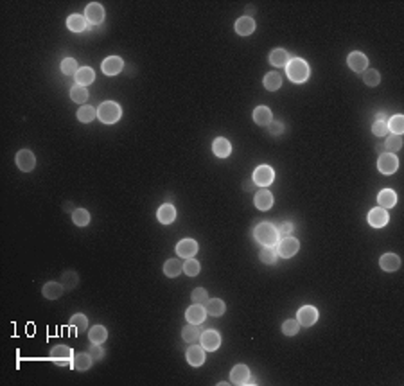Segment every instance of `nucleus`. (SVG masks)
<instances>
[{
  "label": "nucleus",
  "instance_id": "nucleus-1",
  "mask_svg": "<svg viewBox=\"0 0 404 386\" xmlns=\"http://www.w3.org/2000/svg\"><path fill=\"white\" fill-rule=\"evenodd\" d=\"M286 72L293 83H305L309 79V65L300 58L290 59V63L286 65Z\"/></svg>",
  "mask_w": 404,
  "mask_h": 386
},
{
  "label": "nucleus",
  "instance_id": "nucleus-2",
  "mask_svg": "<svg viewBox=\"0 0 404 386\" xmlns=\"http://www.w3.org/2000/svg\"><path fill=\"white\" fill-rule=\"evenodd\" d=\"M254 236L255 241L261 243L262 246H277V243L280 241L277 228L271 223H261V225H257L254 230Z\"/></svg>",
  "mask_w": 404,
  "mask_h": 386
},
{
  "label": "nucleus",
  "instance_id": "nucleus-3",
  "mask_svg": "<svg viewBox=\"0 0 404 386\" xmlns=\"http://www.w3.org/2000/svg\"><path fill=\"white\" fill-rule=\"evenodd\" d=\"M120 115H123V108L113 101H106L97 108V117L104 124H115L120 119Z\"/></svg>",
  "mask_w": 404,
  "mask_h": 386
},
{
  "label": "nucleus",
  "instance_id": "nucleus-4",
  "mask_svg": "<svg viewBox=\"0 0 404 386\" xmlns=\"http://www.w3.org/2000/svg\"><path fill=\"white\" fill-rule=\"evenodd\" d=\"M298 250H300V243H298V239H295L291 236L282 237L277 243V253L282 259H291V257L297 255Z\"/></svg>",
  "mask_w": 404,
  "mask_h": 386
},
{
  "label": "nucleus",
  "instance_id": "nucleus-5",
  "mask_svg": "<svg viewBox=\"0 0 404 386\" xmlns=\"http://www.w3.org/2000/svg\"><path fill=\"white\" fill-rule=\"evenodd\" d=\"M15 162H16V167L20 171H24V173H31L36 167V158L31 149H20L16 153Z\"/></svg>",
  "mask_w": 404,
  "mask_h": 386
},
{
  "label": "nucleus",
  "instance_id": "nucleus-6",
  "mask_svg": "<svg viewBox=\"0 0 404 386\" xmlns=\"http://www.w3.org/2000/svg\"><path fill=\"white\" fill-rule=\"evenodd\" d=\"M377 169L383 174H393L399 169V158L393 153H383L377 160Z\"/></svg>",
  "mask_w": 404,
  "mask_h": 386
},
{
  "label": "nucleus",
  "instance_id": "nucleus-7",
  "mask_svg": "<svg viewBox=\"0 0 404 386\" xmlns=\"http://www.w3.org/2000/svg\"><path fill=\"white\" fill-rule=\"evenodd\" d=\"M275 180V171L269 166H259L254 171V183L259 187H268L271 185Z\"/></svg>",
  "mask_w": 404,
  "mask_h": 386
},
{
  "label": "nucleus",
  "instance_id": "nucleus-8",
  "mask_svg": "<svg viewBox=\"0 0 404 386\" xmlns=\"http://www.w3.org/2000/svg\"><path fill=\"white\" fill-rule=\"evenodd\" d=\"M104 16H106V13H104V8L99 2H92V4H88L87 8H85V18H87V22H90V24H94V25L103 24Z\"/></svg>",
  "mask_w": 404,
  "mask_h": 386
},
{
  "label": "nucleus",
  "instance_id": "nucleus-9",
  "mask_svg": "<svg viewBox=\"0 0 404 386\" xmlns=\"http://www.w3.org/2000/svg\"><path fill=\"white\" fill-rule=\"evenodd\" d=\"M297 320L304 327H311V325H314L318 322V309L313 307V305H302L298 309Z\"/></svg>",
  "mask_w": 404,
  "mask_h": 386
},
{
  "label": "nucleus",
  "instance_id": "nucleus-10",
  "mask_svg": "<svg viewBox=\"0 0 404 386\" xmlns=\"http://www.w3.org/2000/svg\"><path fill=\"white\" fill-rule=\"evenodd\" d=\"M347 65H349L354 72L361 74V72H365L367 68H369V58H367L363 52L354 51V52H350V54L347 56Z\"/></svg>",
  "mask_w": 404,
  "mask_h": 386
},
{
  "label": "nucleus",
  "instance_id": "nucleus-11",
  "mask_svg": "<svg viewBox=\"0 0 404 386\" xmlns=\"http://www.w3.org/2000/svg\"><path fill=\"white\" fill-rule=\"evenodd\" d=\"M185 359L190 367H194V368L201 367L203 363H205V349H203L201 345H192V347L187 349Z\"/></svg>",
  "mask_w": 404,
  "mask_h": 386
},
{
  "label": "nucleus",
  "instance_id": "nucleus-12",
  "mask_svg": "<svg viewBox=\"0 0 404 386\" xmlns=\"http://www.w3.org/2000/svg\"><path fill=\"white\" fill-rule=\"evenodd\" d=\"M199 341H201V347L205 351H218L219 345H221V336L218 331H205L199 336Z\"/></svg>",
  "mask_w": 404,
  "mask_h": 386
},
{
  "label": "nucleus",
  "instance_id": "nucleus-13",
  "mask_svg": "<svg viewBox=\"0 0 404 386\" xmlns=\"http://www.w3.org/2000/svg\"><path fill=\"white\" fill-rule=\"evenodd\" d=\"M101 68H103V74L117 75L124 68V61H123V58H119V56H108V58L103 61V65H101Z\"/></svg>",
  "mask_w": 404,
  "mask_h": 386
},
{
  "label": "nucleus",
  "instance_id": "nucleus-14",
  "mask_svg": "<svg viewBox=\"0 0 404 386\" xmlns=\"http://www.w3.org/2000/svg\"><path fill=\"white\" fill-rule=\"evenodd\" d=\"M176 253L183 259H192L198 253V243L194 239H182L176 245Z\"/></svg>",
  "mask_w": 404,
  "mask_h": 386
},
{
  "label": "nucleus",
  "instance_id": "nucleus-15",
  "mask_svg": "<svg viewBox=\"0 0 404 386\" xmlns=\"http://www.w3.org/2000/svg\"><path fill=\"white\" fill-rule=\"evenodd\" d=\"M388 223V210L376 207L369 212V225L374 228H383L384 225Z\"/></svg>",
  "mask_w": 404,
  "mask_h": 386
},
{
  "label": "nucleus",
  "instance_id": "nucleus-16",
  "mask_svg": "<svg viewBox=\"0 0 404 386\" xmlns=\"http://www.w3.org/2000/svg\"><path fill=\"white\" fill-rule=\"evenodd\" d=\"M250 379V368L246 365H235L230 372V382L232 384H237V386H245Z\"/></svg>",
  "mask_w": 404,
  "mask_h": 386
},
{
  "label": "nucleus",
  "instance_id": "nucleus-17",
  "mask_svg": "<svg viewBox=\"0 0 404 386\" xmlns=\"http://www.w3.org/2000/svg\"><path fill=\"white\" fill-rule=\"evenodd\" d=\"M185 318H187V323H194V325L203 323V322H205V318H207L205 305H198V303L190 305V307L185 311Z\"/></svg>",
  "mask_w": 404,
  "mask_h": 386
},
{
  "label": "nucleus",
  "instance_id": "nucleus-18",
  "mask_svg": "<svg viewBox=\"0 0 404 386\" xmlns=\"http://www.w3.org/2000/svg\"><path fill=\"white\" fill-rule=\"evenodd\" d=\"M51 359L56 361L58 365H65L68 359H72V351L67 345H56L51 351Z\"/></svg>",
  "mask_w": 404,
  "mask_h": 386
},
{
  "label": "nucleus",
  "instance_id": "nucleus-19",
  "mask_svg": "<svg viewBox=\"0 0 404 386\" xmlns=\"http://www.w3.org/2000/svg\"><path fill=\"white\" fill-rule=\"evenodd\" d=\"M65 288L61 282H54V280H51V282H47L44 286V289H42V293H44V296L47 300H58L61 295H63Z\"/></svg>",
  "mask_w": 404,
  "mask_h": 386
},
{
  "label": "nucleus",
  "instance_id": "nucleus-20",
  "mask_svg": "<svg viewBox=\"0 0 404 386\" xmlns=\"http://www.w3.org/2000/svg\"><path fill=\"white\" fill-rule=\"evenodd\" d=\"M254 31H255V22L252 16H241L235 22V32L239 36H250Z\"/></svg>",
  "mask_w": 404,
  "mask_h": 386
},
{
  "label": "nucleus",
  "instance_id": "nucleus-21",
  "mask_svg": "<svg viewBox=\"0 0 404 386\" xmlns=\"http://www.w3.org/2000/svg\"><path fill=\"white\" fill-rule=\"evenodd\" d=\"M254 203L259 210H269L271 209V205H273V194L266 189H261L257 194H255Z\"/></svg>",
  "mask_w": 404,
  "mask_h": 386
},
{
  "label": "nucleus",
  "instance_id": "nucleus-22",
  "mask_svg": "<svg viewBox=\"0 0 404 386\" xmlns=\"http://www.w3.org/2000/svg\"><path fill=\"white\" fill-rule=\"evenodd\" d=\"M377 203H379L381 209H392L397 203V194L392 189H384L377 194Z\"/></svg>",
  "mask_w": 404,
  "mask_h": 386
},
{
  "label": "nucleus",
  "instance_id": "nucleus-23",
  "mask_svg": "<svg viewBox=\"0 0 404 386\" xmlns=\"http://www.w3.org/2000/svg\"><path fill=\"white\" fill-rule=\"evenodd\" d=\"M379 266L384 272H397L400 268V259L395 253H384L379 259Z\"/></svg>",
  "mask_w": 404,
  "mask_h": 386
},
{
  "label": "nucleus",
  "instance_id": "nucleus-24",
  "mask_svg": "<svg viewBox=\"0 0 404 386\" xmlns=\"http://www.w3.org/2000/svg\"><path fill=\"white\" fill-rule=\"evenodd\" d=\"M156 217H158V221L162 225H171V223L176 219V209L171 205V203H166V205H162L158 209Z\"/></svg>",
  "mask_w": 404,
  "mask_h": 386
},
{
  "label": "nucleus",
  "instance_id": "nucleus-25",
  "mask_svg": "<svg viewBox=\"0 0 404 386\" xmlns=\"http://www.w3.org/2000/svg\"><path fill=\"white\" fill-rule=\"evenodd\" d=\"M254 121L259 126H268L271 121H273V113L268 106H257L254 110Z\"/></svg>",
  "mask_w": 404,
  "mask_h": 386
},
{
  "label": "nucleus",
  "instance_id": "nucleus-26",
  "mask_svg": "<svg viewBox=\"0 0 404 386\" xmlns=\"http://www.w3.org/2000/svg\"><path fill=\"white\" fill-rule=\"evenodd\" d=\"M205 311H207V315L216 316V318H218V316L225 315L226 305L221 298H209V302L205 303Z\"/></svg>",
  "mask_w": 404,
  "mask_h": 386
},
{
  "label": "nucleus",
  "instance_id": "nucleus-27",
  "mask_svg": "<svg viewBox=\"0 0 404 386\" xmlns=\"http://www.w3.org/2000/svg\"><path fill=\"white\" fill-rule=\"evenodd\" d=\"M92 363H94V359L90 358V354H83V352H81V354H75L74 358L70 359V367L79 372H85L92 367Z\"/></svg>",
  "mask_w": 404,
  "mask_h": 386
},
{
  "label": "nucleus",
  "instance_id": "nucleus-28",
  "mask_svg": "<svg viewBox=\"0 0 404 386\" xmlns=\"http://www.w3.org/2000/svg\"><path fill=\"white\" fill-rule=\"evenodd\" d=\"M212 151H214V155L218 158H226L232 153V144H230L226 138L219 137V138H216L214 144H212Z\"/></svg>",
  "mask_w": 404,
  "mask_h": 386
},
{
  "label": "nucleus",
  "instance_id": "nucleus-29",
  "mask_svg": "<svg viewBox=\"0 0 404 386\" xmlns=\"http://www.w3.org/2000/svg\"><path fill=\"white\" fill-rule=\"evenodd\" d=\"M74 78H75V83L77 85L88 87V85L94 83L95 72H94V68H90V67H79V70H77V74H75Z\"/></svg>",
  "mask_w": 404,
  "mask_h": 386
},
{
  "label": "nucleus",
  "instance_id": "nucleus-30",
  "mask_svg": "<svg viewBox=\"0 0 404 386\" xmlns=\"http://www.w3.org/2000/svg\"><path fill=\"white\" fill-rule=\"evenodd\" d=\"M269 61L275 67H286V65L290 63V54L284 49H273L271 54H269Z\"/></svg>",
  "mask_w": 404,
  "mask_h": 386
},
{
  "label": "nucleus",
  "instance_id": "nucleus-31",
  "mask_svg": "<svg viewBox=\"0 0 404 386\" xmlns=\"http://www.w3.org/2000/svg\"><path fill=\"white\" fill-rule=\"evenodd\" d=\"M182 272H183V264L180 262L178 259H169L164 264V273H166V277H169V279H176Z\"/></svg>",
  "mask_w": 404,
  "mask_h": 386
},
{
  "label": "nucleus",
  "instance_id": "nucleus-32",
  "mask_svg": "<svg viewBox=\"0 0 404 386\" xmlns=\"http://www.w3.org/2000/svg\"><path fill=\"white\" fill-rule=\"evenodd\" d=\"M67 27L72 32H83L87 29V18L81 15H70L67 18Z\"/></svg>",
  "mask_w": 404,
  "mask_h": 386
},
{
  "label": "nucleus",
  "instance_id": "nucleus-33",
  "mask_svg": "<svg viewBox=\"0 0 404 386\" xmlns=\"http://www.w3.org/2000/svg\"><path fill=\"white\" fill-rule=\"evenodd\" d=\"M88 88L83 87V85H74V87L70 88V99L74 101V103L77 104H83L88 101Z\"/></svg>",
  "mask_w": 404,
  "mask_h": 386
},
{
  "label": "nucleus",
  "instance_id": "nucleus-34",
  "mask_svg": "<svg viewBox=\"0 0 404 386\" xmlns=\"http://www.w3.org/2000/svg\"><path fill=\"white\" fill-rule=\"evenodd\" d=\"M108 338V331L103 327V325H94V327L88 331V339H90L92 343H99V345H103L104 341H106Z\"/></svg>",
  "mask_w": 404,
  "mask_h": 386
},
{
  "label": "nucleus",
  "instance_id": "nucleus-35",
  "mask_svg": "<svg viewBox=\"0 0 404 386\" xmlns=\"http://www.w3.org/2000/svg\"><path fill=\"white\" fill-rule=\"evenodd\" d=\"M199 336H201V332H199L198 325H194V323H187L185 327L182 329V338L187 343H196L199 339Z\"/></svg>",
  "mask_w": 404,
  "mask_h": 386
},
{
  "label": "nucleus",
  "instance_id": "nucleus-36",
  "mask_svg": "<svg viewBox=\"0 0 404 386\" xmlns=\"http://www.w3.org/2000/svg\"><path fill=\"white\" fill-rule=\"evenodd\" d=\"M262 83H264L266 90L275 92L282 87V78H280V74H277V72H269V74L264 75V81H262Z\"/></svg>",
  "mask_w": 404,
  "mask_h": 386
},
{
  "label": "nucleus",
  "instance_id": "nucleus-37",
  "mask_svg": "<svg viewBox=\"0 0 404 386\" xmlns=\"http://www.w3.org/2000/svg\"><path fill=\"white\" fill-rule=\"evenodd\" d=\"M72 223L75 226H87L90 225V212L85 209H75L72 212Z\"/></svg>",
  "mask_w": 404,
  "mask_h": 386
},
{
  "label": "nucleus",
  "instance_id": "nucleus-38",
  "mask_svg": "<svg viewBox=\"0 0 404 386\" xmlns=\"http://www.w3.org/2000/svg\"><path fill=\"white\" fill-rule=\"evenodd\" d=\"M97 117V108H92V106H81L77 110V119H79V123H92L94 119Z\"/></svg>",
  "mask_w": 404,
  "mask_h": 386
},
{
  "label": "nucleus",
  "instance_id": "nucleus-39",
  "mask_svg": "<svg viewBox=\"0 0 404 386\" xmlns=\"http://www.w3.org/2000/svg\"><path fill=\"white\" fill-rule=\"evenodd\" d=\"M277 246H264L261 250V253H259V257H261V260L264 264H275L277 262Z\"/></svg>",
  "mask_w": 404,
  "mask_h": 386
},
{
  "label": "nucleus",
  "instance_id": "nucleus-40",
  "mask_svg": "<svg viewBox=\"0 0 404 386\" xmlns=\"http://www.w3.org/2000/svg\"><path fill=\"white\" fill-rule=\"evenodd\" d=\"M388 124V130L392 131L393 135H402L404 133V117L402 115H393L390 121H386Z\"/></svg>",
  "mask_w": 404,
  "mask_h": 386
},
{
  "label": "nucleus",
  "instance_id": "nucleus-41",
  "mask_svg": "<svg viewBox=\"0 0 404 386\" xmlns=\"http://www.w3.org/2000/svg\"><path fill=\"white\" fill-rule=\"evenodd\" d=\"M72 325V327L75 329L77 332H87L88 331V318L85 315H74L70 318V322H68Z\"/></svg>",
  "mask_w": 404,
  "mask_h": 386
},
{
  "label": "nucleus",
  "instance_id": "nucleus-42",
  "mask_svg": "<svg viewBox=\"0 0 404 386\" xmlns=\"http://www.w3.org/2000/svg\"><path fill=\"white\" fill-rule=\"evenodd\" d=\"M363 81L367 87H377L381 83V75L376 68H367L363 72Z\"/></svg>",
  "mask_w": 404,
  "mask_h": 386
},
{
  "label": "nucleus",
  "instance_id": "nucleus-43",
  "mask_svg": "<svg viewBox=\"0 0 404 386\" xmlns=\"http://www.w3.org/2000/svg\"><path fill=\"white\" fill-rule=\"evenodd\" d=\"M77 70H79V67H77V61L74 58H65L61 61V72L65 75H75Z\"/></svg>",
  "mask_w": 404,
  "mask_h": 386
},
{
  "label": "nucleus",
  "instance_id": "nucleus-44",
  "mask_svg": "<svg viewBox=\"0 0 404 386\" xmlns=\"http://www.w3.org/2000/svg\"><path fill=\"white\" fill-rule=\"evenodd\" d=\"M372 133L376 137H386L388 133V124H386V119H376L372 124Z\"/></svg>",
  "mask_w": 404,
  "mask_h": 386
},
{
  "label": "nucleus",
  "instance_id": "nucleus-45",
  "mask_svg": "<svg viewBox=\"0 0 404 386\" xmlns=\"http://www.w3.org/2000/svg\"><path fill=\"white\" fill-rule=\"evenodd\" d=\"M298 329H300V323H298V320H286L284 323H282V332H284L286 336H295L298 332Z\"/></svg>",
  "mask_w": 404,
  "mask_h": 386
},
{
  "label": "nucleus",
  "instance_id": "nucleus-46",
  "mask_svg": "<svg viewBox=\"0 0 404 386\" xmlns=\"http://www.w3.org/2000/svg\"><path fill=\"white\" fill-rule=\"evenodd\" d=\"M190 298H192V303L205 305V303L209 302V293H207L205 288H196L194 291H192V295H190Z\"/></svg>",
  "mask_w": 404,
  "mask_h": 386
},
{
  "label": "nucleus",
  "instance_id": "nucleus-47",
  "mask_svg": "<svg viewBox=\"0 0 404 386\" xmlns=\"http://www.w3.org/2000/svg\"><path fill=\"white\" fill-rule=\"evenodd\" d=\"M183 272L189 277H196L199 273V262L194 257H192V259H187L185 262H183Z\"/></svg>",
  "mask_w": 404,
  "mask_h": 386
},
{
  "label": "nucleus",
  "instance_id": "nucleus-48",
  "mask_svg": "<svg viewBox=\"0 0 404 386\" xmlns=\"http://www.w3.org/2000/svg\"><path fill=\"white\" fill-rule=\"evenodd\" d=\"M384 147H386V151H390V153H393V151H399L400 147H402V138H400V135H393V137L386 138V142H384Z\"/></svg>",
  "mask_w": 404,
  "mask_h": 386
},
{
  "label": "nucleus",
  "instance_id": "nucleus-49",
  "mask_svg": "<svg viewBox=\"0 0 404 386\" xmlns=\"http://www.w3.org/2000/svg\"><path fill=\"white\" fill-rule=\"evenodd\" d=\"M88 354H90V358L94 359V361H99V359H103L104 351L99 343H92V347L88 349Z\"/></svg>",
  "mask_w": 404,
  "mask_h": 386
},
{
  "label": "nucleus",
  "instance_id": "nucleus-50",
  "mask_svg": "<svg viewBox=\"0 0 404 386\" xmlns=\"http://www.w3.org/2000/svg\"><path fill=\"white\" fill-rule=\"evenodd\" d=\"M278 236L280 237H288L291 236V232H293V223H290V221H286V223H282L280 226L277 228Z\"/></svg>",
  "mask_w": 404,
  "mask_h": 386
},
{
  "label": "nucleus",
  "instance_id": "nucleus-51",
  "mask_svg": "<svg viewBox=\"0 0 404 386\" xmlns=\"http://www.w3.org/2000/svg\"><path fill=\"white\" fill-rule=\"evenodd\" d=\"M268 130H269V133H271V135H282V133H284V124H282V123H273V121H271V123L268 124Z\"/></svg>",
  "mask_w": 404,
  "mask_h": 386
}]
</instances>
